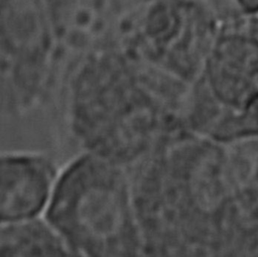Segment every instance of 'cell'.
I'll list each match as a JSON object with an SVG mask.
<instances>
[{
  "mask_svg": "<svg viewBox=\"0 0 258 257\" xmlns=\"http://www.w3.org/2000/svg\"><path fill=\"white\" fill-rule=\"evenodd\" d=\"M59 169L40 151H0V227L43 218Z\"/></svg>",
  "mask_w": 258,
  "mask_h": 257,
  "instance_id": "cell-1",
  "label": "cell"
},
{
  "mask_svg": "<svg viewBox=\"0 0 258 257\" xmlns=\"http://www.w3.org/2000/svg\"><path fill=\"white\" fill-rule=\"evenodd\" d=\"M0 257H83L43 218L0 227Z\"/></svg>",
  "mask_w": 258,
  "mask_h": 257,
  "instance_id": "cell-2",
  "label": "cell"
},
{
  "mask_svg": "<svg viewBox=\"0 0 258 257\" xmlns=\"http://www.w3.org/2000/svg\"><path fill=\"white\" fill-rule=\"evenodd\" d=\"M239 3L247 12L258 11V0H239Z\"/></svg>",
  "mask_w": 258,
  "mask_h": 257,
  "instance_id": "cell-3",
  "label": "cell"
}]
</instances>
